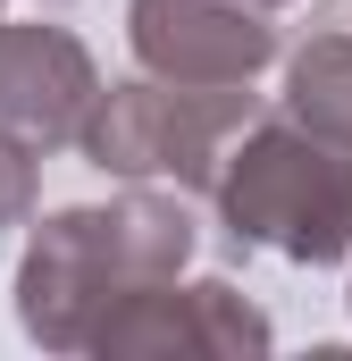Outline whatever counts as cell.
I'll return each mask as SVG.
<instances>
[{
  "instance_id": "9c48e42d",
  "label": "cell",
  "mask_w": 352,
  "mask_h": 361,
  "mask_svg": "<svg viewBox=\"0 0 352 361\" xmlns=\"http://www.w3.org/2000/svg\"><path fill=\"white\" fill-rule=\"evenodd\" d=\"M260 8H277V0H260Z\"/></svg>"
},
{
  "instance_id": "5b68a950",
  "label": "cell",
  "mask_w": 352,
  "mask_h": 361,
  "mask_svg": "<svg viewBox=\"0 0 352 361\" xmlns=\"http://www.w3.org/2000/svg\"><path fill=\"white\" fill-rule=\"evenodd\" d=\"M277 328L227 286V277H201V286H134L101 328H92V353H268Z\"/></svg>"
},
{
  "instance_id": "277c9868",
  "label": "cell",
  "mask_w": 352,
  "mask_h": 361,
  "mask_svg": "<svg viewBox=\"0 0 352 361\" xmlns=\"http://www.w3.org/2000/svg\"><path fill=\"white\" fill-rule=\"evenodd\" d=\"M126 42L160 85H252L277 59V25L260 0H134Z\"/></svg>"
},
{
  "instance_id": "3957f363",
  "label": "cell",
  "mask_w": 352,
  "mask_h": 361,
  "mask_svg": "<svg viewBox=\"0 0 352 361\" xmlns=\"http://www.w3.org/2000/svg\"><path fill=\"white\" fill-rule=\"evenodd\" d=\"M252 118H260L252 85H160V76H143V85H118V92L92 101L76 152L92 169L126 177V185H176V193H193V185L218 177L227 143Z\"/></svg>"
},
{
  "instance_id": "6da1fadb",
  "label": "cell",
  "mask_w": 352,
  "mask_h": 361,
  "mask_svg": "<svg viewBox=\"0 0 352 361\" xmlns=\"http://www.w3.org/2000/svg\"><path fill=\"white\" fill-rule=\"evenodd\" d=\"M193 261V210L176 185H134L109 210H59L17 261V319L51 353H92V328Z\"/></svg>"
},
{
  "instance_id": "ba28073f",
  "label": "cell",
  "mask_w": 352,
  "mask_h": 361,
  "mask_svg": "<svg viewBox=\"0 0 352 361\" xmlns=\"http://www.w3.org/2000/svg\"><path fill=\"white\" fill-rule=\"evenodd\" d=\"M25 210H34V143L0 126V227H17Z\"/></svg>"
},
{
  "instance_id": "52a82bcc",
  "label": "cell",
  "mask_w": 352,
  "mask_h": 361,
  "mask_svg": "<svg viewBox=\"0 0 352 361\" xmlns=\"http://www.w3.org/2000/svg\"><path fill=\"white\" fill-rule=\"evenodd\" d=\"M285 118L319 143L352 152V25H327L285 59Z\"/></svg>"
},
{
  "instance_id": "8992f818",
  "label": "cell",
  "mask_w": 352,
  "mask_h": 361,
  "mask_svg": "<svg viewBox=\"0 0 352 361\" xmlns=\"http://www.w3.org/2000/svg\"><path fill=\"white\" fill-rule=\"evenodd\" d=\"M92 101H101V76L68 25H8L0 17V126L17 143H34V152L76 143Z\"/></svg>"
},
{
  "instance_id": "7a4b0ae2",
  "label": "cell",
  "mask_w": 352,
  "mask_h": 361,
  "mask_svg": "<svg viewBox=\"0 0 352 361\" xmlns=\"http://www.w3.org/2000/svg\"><path fill=\"white\" fill-rule=\"evenodd\" d=\"M210 185L235 252H285L302 269L352 252V152L302 135L294 118H252Z\"/></svg>"
}]
</instances>
